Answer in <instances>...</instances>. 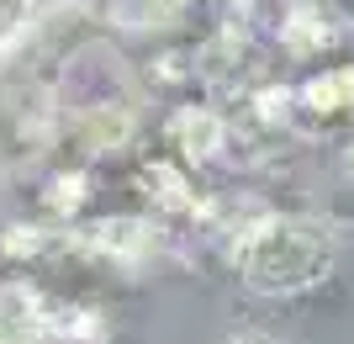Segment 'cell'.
<instances>
[{
	"mask_svg": "<svg viewBox=\"0 0 354 344\" xmlns=\"http://www.w3.org/2000/svg\"><path fill=\"white\" fill-rule=\"evenodd\" d=\"M233 275L259 297H301L328 281L333 270V239L323 223L307 217H259L238 228L233 239Z\"/></svg>",
	"mask_w": 354,
	"mask_h": 344,
	"instance_id": "6da1fadb",
	"label": "cell"
},
{
	"mask_svg": "<svg viewBox=\"0 0 354 344\" xmlns=\"http://www.w3.org/2000/svg\"><path fill=\"white\" fill-rule=\"evenodd\" d=\"M227 344H281V339H270V334H233Z\"/></svg>",
	"mask_w": 354,
	"mask_h": 344,
	"instance_id": "277c9868",
	"label": "cell"
},
{
	"mask_svg": "<svg viewBox=\"0 0 354 344\" xmlns=\"http://www.w3.org/2000/svg\"><path fill=\"white\" fill-rule=\"evenodd\" d=\"M301 106L323 122H354V69H328L323 80H312Z\"/></svg>",
	"mask_w": 354,
	"mask_h": 344,
	"instance_id": "7a4b0ae2",
	"label": "cell"
},
{
	"mask_svg": "<svg viewBox=\"0 0 354 344\" xmlns=\"http://www.w3.org/2000/svg\"><path fill=\"white\" fill-rule=\"evenodd\" d=\"M333 217H354V143L339 165V185H333Z\"/></svg>",
	"mask_w": 354,
	"mask_h": 344,
	"instance_id": "3957f363",
	"label": "cell"
}]
</instances>
